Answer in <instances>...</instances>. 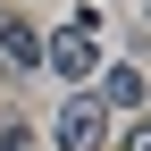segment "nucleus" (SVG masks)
I'll return each instance as SVG.
<instances>
[{"instance_id":"f257e3e1","label":"nucleus","mask_w":151,"mask_h":151,"mask_svg":"<svg viewBox=\"0 0 151 151\" xmlns=\"http://www.w3.org/2000/svg\"><path fill=\"white\" fill-rule=\"evenodd\" d=\"M92 25H101V9H76V25H67V34H50V42H42V59L59 67L67 84H84V76L101 67V50H92Z\"/></svg>"},{"instance_id":"f03ea898","label":"nucleus","mask_w":151,"mask_h":151,"mask_svg":"<svg viewBox=\"0 0 151 151\" xmlns=\"http://www.w3.org/2000/svg\"><path fill=\"white\" fill-rule=\"evenodd\" d=\"M50 134H59V151H101V143H109V109L92 101V92H67Z\"/></svg>"},{"instance_id":"7ed1b4c3","label":"nucleus","mask_w":151,"mask_h":151,"mask_svg":"<svg viewBox=\"0 0 151 151\" xmlns=\"http://www.w3.org/2000/svg\"><path fill=\"white\" fill-rule=\"evenodd\" d=\"M101 109H143V67H101Z\"/></svg>"},{"instance_id":"20e7f679","label":"nucleus","mask_w":151,"mask_h":151,"mask_svg":"<svg viewBox=\"0 0 151 151\" xmlns=\"http://www.w3.org/2000/svg\"><path fill=\"white\" fill-rule=\"evenodd\" d=\"M0 59H9V67H42V34L17 25V17H0Z\"/></svg>"},{"instance_id":"39448f33","label":"nucleus","mask_w":151,"mask_h":151,"mask_svg":"<svg viewBox=\"0 0 151 151\" xmlns=\"http://www.w3.org/2000/svg\"><path fill=\"white\" fill-rule=\"evenodd\" d=\"M0 151H34V134H25V126L9 118V126H0Z\"/></svg>"},{"instance_id":"423d86ee","label":"nucleus","mask_w":151,"mask_h":151,"mask_svg":"<svg viewBox=\"0 0 151 151\" xmlns=\"http://www.w3.org/2000/svg\"><path fill=\"white\" fill-rule=\"evenodd\" d=\"M126 151H151V126H126Z\"/></svg>"}]
</instances>
